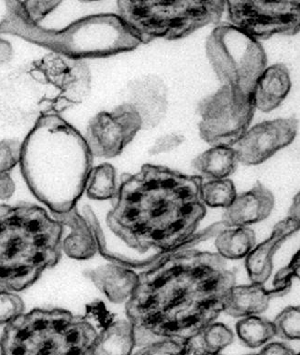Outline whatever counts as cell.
<instances>
[{
    "mask_svg": "<svg viewBox=\"0 0 300 355\" xmlns=\"http://www.w3.org/2000/svg\"><path fill=\"white\" fill-rule=\"evenodd\" d=\"M236 275L217 252L175 250L138 274L125 304L134 355H188L191 340L224 311Z\"/></svg>",
    "mask_w": 300,
    "mask_h": 355,
    "instance_id": "6da1fadb",
    "label": "cell"
},
{
    "mask_svg": "<svg viewBox=\"0 0 300 355\" xmlns=\"http://www.w3.org/2000/svg\"><path fill=\"white\" fill-rule=\"evenodd\" d=\"M203 178L146 164L121 177L107 227L129 248L144 254L181 249L206 214L200 197Z\"/></svg>",
    "mask_w": 300,
    "mask_h": 355,
    "instance_id": "7a4b0ae2",
    "label": "cell"
},
{
    "mask_svg": "<svg viewBox=\"0 0 300 355\" xmlns=\"http://www.w3.org/2000/svg\"><path fill=\"white\" fill-rule=\"evenodd\" d=\"M92 164L84 136L60 115L39 119L21 144L22 175L37 200L53 214L76 207Z\"/></svg>",
    "mask_w": 300,
    "mask_h": 355,
    "instance_id": "3957f363",
    "label": "cell"
},
{
    "mask_svg": "<svg viewBox=\"0 0 300 355\" xmlns=\"http://www.w3.org/2000/svg\"><path fill=\"white\" fill-rule=\"evenodd\" d=\"M90 90L87 62L51 52L0 78V119L12 127L34 125L81 104Z\"/></svg>",
    "mask_w": 300,
    "mask_h": 355,
    "instance_id": "277c9868",
    "label": "cell"
},
{
    "mask_svg": "<svg viewBox=\"0 0 300 355\" xmlns=\"http://www.w3.org/2000/svg\"><path fill=\"white\" fill-rule=\"evenodd\" d=\"M64 229L35 204L0 205V289L24 291L58 265Z\"/></svg>",
    "mask_w": 300,
    "mask_h": 355,
    "instance_id": "5b68a950",
    "label": "cell"
},
{
    "mask_svg": "<svg viewBox=\"0 0 300 355\" xmlns=\"http://www.w3.org/2000/svg\"><path fill=\"white\" fill-rule=\"evenodd\" d=\"M0 28L10 34L67 58H103L131 52L140 46V40L116 14L101 13L84 17L61 30L47 29L25 21L14 11Z\"/></svg>",
    "mask_w": 300,
    "mask_h": 355,
    "instance_id": "8992f818",
    "label": "cell"
},
{
    "mask_svg": "<svg viewBox=\"0 0 300 355\" xmlns=\"http://www.w3.org/2000/svg\"><path fill=\"white\" fill-rule=\"evenodd\" d=\"M98 334L81 315L35 309L5 326L0 355H92Z\"/></svg>",
    "mask_w": 300,
    "mask_h": 355,
    "instance_id": "52a82bcc",
    "label": "cell"
},
{
    "mask_svg": "<svg viewBox=\"0 0 300 355\" xmlns=\"http://www.w3.org/2000/svg\"><path fill=\"white\" fill-rule=\"evenodd\" d=\"M226 8L223 0H120L118 16L140 40L186 38L209 24H219Z\"/></svg>",
    "mask_w": 300,
    "mask_h": 355,
    "instance_id": "ba28073f",
    "label": "cell"
},
{
    "mask_svg": "<svg viewBox=\"0 0 300 355\" xmlns=\"http://www.w3.org/2000/svg\"><path fill=\"white\" fill-rule=\"evenodd\" d=\"M206 53L222 86L253 96L267 64L261 44L231 24H220L206 40Z\"/></svg>",
    "mask_w": 300,
    "mask_h": 355,
    "instance_id": "9c48e42d",
    "label": "cell"
},
{
    "mask_svg": "<svg viewBox=\"0 0 300 355\" xmlns=\"http://www.w3.org/2000/svg\"><path fill=\"white\" fill-rule=\"evenodd\" d=\"M256 110L254 96L222 86L199 105L201 139L212 147L235 146L247 132Z\"/></svg>",
    "mask_w": 300,
    "mask_h": 355,
    "instance_id": "30bf717a",
    "label": "cell"
},
{
    "mask_svg": "<svg viewBox=\"0 0 300 355\" xmlns=\"http://www.w3.org/2000/svg\"><path fill=\"white\" fill-rule=\"evenodd\" d=\"M226 7L231 25L256 41L299 33L300 1L230 0Z\"/></svg>",
    "mask_w": 300,
    "mask_h": 355,
    "instance_id": "8fae6325",
    "label": "cell"
},
{
    "mask_svg": "<svg viewBox=\"0 0 300 355\" xmlns=\"http://www.w3.org/2000/svg\"><path fill=\"white\" fill-rule=\"evenodd\" d=\"M141 130L140 116L124 103L112 112H101L90 119L84 138L93 157L115 158Z\"/></svg>",
    "mask_w": 300,
    "mask_h": 355,
    "instance_id": "7c38bea8",
    "label": "cell"
},
{
    "mask_svg": "<svg viewBox=\"0 0 300 355\" xmlns=\"http://www.w3.org/2000/svg\"><path fill=\"white\" fill-rule=\"evenodd\" d=\"M299 121L295 118L277 119L256 124L248 129L235 144L239 163L258 166L279 150L290 146L296 138Z\"/></svg>",
    "mask_w": 300,
    "mask_h": 355,
    "instance_id": "4fadbf2b",
    "label": "cell"
},
{
    "mask_svg": "<svg viewBox=\"0 0 300 355\" xmlns=\"http://www.w3.org/2000/svg\"><path fill=\"white\" fill-rule=\"evenodd\" d=\"M126 104L140 116L141 129H155L166 117L168 98L165 82L157 76H143L128 84Z\"/></svg>",
    "mask_w": 300,
    "mask_h": 355,
    "instance_id": "5bb4252c",
    "label": "cell"
},
{
    "mask_svg": "<svg viewBox=\"0 0 300 355\" xmlns=\"http://www.w3.org/2000/svg\"><path fill=\"white\" fill-rule=\"evenodd\" d=\"M300 218L288 216L274 225L270 237L256 244L245 257V267L251 283L265 285L274 269V257L288 238L299 231Z\"/></svg>",
    "mask_w": 300,
    "mask_h": 355,
    "instance_id": "9a60e30c",
    "label": "cell"
},
{
    "mask_svg": "<svg viewBox=\"0 0 300 355\" xmlns=\"http://www.w3.org/2000/svg\"><path fill=\"white\" fill-rule=\"evenodd\" d=\"M274 207L273 193L258 181L248 191L236 196L224 209L222 223L228 228L249 227L267 220Z\"/></svg>",
    "mask_w": 300,
    "mask_h": 355,
    "instance_id": "2e32d148",
    "label": "cell"
},
{
    "mask_svg": "<svg viewBox=\"0 0 300 355\" xmlns=\"http://www.w3.org/2000/svg\"><path fill=\"white\" fill-rule=\"evenodd\" d=\"M291 286H277L267 291L261 284L235 285L226 300L223 313L233 318L259 316L267 311L273 298L285 296Z\"/></svg>",
    "mask_w": 300,
    "mask_h": 355,
    "instance_id": "e0dca14e",
    "label": "cell"
},
{
    "mask_svg": "<svg viewBox=\"0 0 300 355\" xmlns=\"http://www.w3.org/2000/svg\"><path fill=\"white\" fill-rule=\"evenodd\" d=\"M85 275L113 304L127 302L138 285L137 272L117 263L87 270Z\"/></svg>",
    "mask_w": 300,
    "mask_h": 355,
    "instance_id": "ac0fdd59",
    "label": "cell"
},
{
    "mask_svg": "<svg viewBox=\"0 0 300 355\" xmlns=\"http://www.w3.org/2000/svg\"><path fill=\"white\" fill-rule=\"evenodd\" d=\"M52 216L64 227L70 228V234L62 241V250L71 259L89 260L98 252V243L94 230L76 207L63 213Z\"/></svg>",
    "mask_w": 300,
    "mask_h": 355,
    "instance_id": "d6986e66",
    "label": "cell"
},
{
    "mask_svg": "<svg viewBox=\"0 0 300 355\" xmlns=\"http://www.w3.org/2000/svg\"><path fill=\"white\" fill-rule=\"evenodd\" d=\"M290 89V70L284 64L265 68L254 90L256 109L265 113L276 110L287 98Z\"/></svg>",
    "mask_w": 300,
    "mask_h": 355,
    "instance_id": "ffe728a7",
    "label": "cell"
},
{
    "mask_svg": "<svg viewBox=\"0 0 300 355\" xmlns=\"http://www.w3.org/2000/svg\"><path fill=\"white\" fill-rule=\"evenodd\" d=\"M135 348L134 326L128 320H112L98 332L92 355H132Z\"/></svg>",
    "mask_w": 300,
    "mask_h": 355,
    "instance_id": "44dd1931",
    "label": "cell"
},
{
    "mask_svg": "<svg viewBox=\"0 0 300 355\" xmlns=\"http://www.w3.org/2000/svg\"><path fill=\"white\" fill-rule=\"evenodd\" d=\"M238 164L236 150L233 147L223 146L212 147L192 162L194 168L211 180L230 177L236 171Z\"/></svg>",
    "mask_w": 300,
    "mask_h": 355,
    "instance_id": "7402d4cb",
    "label": "cell"
},
{
    "mask_svg": "<svg viewBox=\"0 0 300 355\" xmlns=\"http://www.w3.org/2000/svg\"><path fill=\"white\" fill-rule=\"evenodd\" d=\"M256 245V235L250 227H234L223 230L215 240L217 254L223 259H242Z\"/></svg>",
    "mask_w": 300,
    "mask_h": 355,
    "instance_id": "603a6c76",
    "label": "cell"
},
{
    "mask_svg": "<svg viewBox=\"0 0 300 355\" xmlns=\"http://www.w3.org/2000/svg\"><path fill=\"white\" fill-rule=\"evenodd\" d=\"M234 340L233 329L222 322H213L202 329L188 345V355H220Z\"/></svg>",
    "mask_w": 300,
    "mask_h": 355,
    "instance_id": "cb8c5ba5",
    "label": "cell"
},
{
    "mask_svg": "<svg viewBox=\"0 0 300 355\" xmlns=\"http://www.w3.org/2000/svg\"><path fill=\"white\" fill-rule=\"evenodd\" d=\"M236 334L240 342L251 349L262 347L276 337L273 322L261 316L242 318L236 323Z\"/></svg>",
    "mask_w": 300,
    "mask_h": 355,
    "instance_id": "d4e9b609",
    "label": "cell"
},
{
    "mask_svg": "<svg viewBox=\"0 0 300 355\" xmlns=\"http://www.w3.org/2000/svg\"><path fill=\"white\" fill-rule=\"evenodd\" d=\"M21 144L5 139L0 141V200L12 197L16 187L11 171L21 162Z\"/></svg>",
    "mask_w": 300,
    "mask_h": 355,
    "instance_id": "484cf974",
    "label": "cell"
},
{
    "mask_svg": "<svg viewBox=\"0 0 300 355\" xmlns=\"http://www.w3.org/2000/svg\"><path fill=\"white\" fill-rule=\"evenodd\" d=\"M85 191L90 200H114L118 192L114 167L110 164L105 163L92 168L87 178Z\"/></svg>",
    "mask_w": 300,
    "mask_h": 355,
    "instance_id": "4316f807",
    "label": "cell"
},
{
    "mask_svg": "<svg viewBox=\"0 0 300 355\" xmlns=\"http://www.w3.org/2000/svg\"><path fill=\"white\" fill-rule=\"evenodd\" d=\"M237 195L233 181L229 178L209 180L200 187L201 200L204 205L211 207L227 209Z\"/></svg>",
    "mask_w": 300,
    "mask_h": 355,
    "instance_id": "83f0119b",
    "label": "cell"
},
{
    "mask_svg": "<svg viewBox=\"0 0 300 355\" xmlns=\"http://www.w3.org/2000/svg\"><path fill=\"white\" fill-rule=\"evenodd\" d=\"M276 336L287 340H297L300 338V308L290 306L283 309L273 320Z\"/></svg>",
    "mask_w": 300,
    "mask_h": 355,
    "instance_id": "f1b7e54d",
    "label": "cell"
},
{
    "mask_svg": "<svg viewBox=\"0 0 300 355\" xmlns=\"http://www.w3.org/2000/svg\"><path fill=\"white\" fill-rule=\"evenodd\" d=\"M60 4L61 1H11L14 11L25 21L34 24H39Z\"/></svg>",
    "mask_w": 300,
    "mask_h": 355,
    "instance_id": "f546056e",
    "label": "cell"
},
{
    "mask_svg": "<svg viewBox=\"0 0 300 355\" xmlns=\"http://www.w3.org/2000/svg\"><path fill=\"white\" fill-rule=\"evenodd\" d=\"M25 313V304L16 292L0 291V325H8Z\"/></svg>",
    "mask_w": 300,
    "mask_h": 355,
    "instance_id": "4dcf8cb0",
    "label": "cell"
},
{
    "mask_svg": "<svg viewBox=\"0 0 300 355\" xmlns=\"http://www.w3.org/2000/svg\"><path fill=\"white\" fill-rule=\"evenodd\" d=\"M184 141H185V138L183 135H175V133L161 136L155 141L154 146L149 150V153L151 155H157L163 153L171 152L181 146Z\"/></svg>",
    "mask_w": 300,
    "mask_h": 355,
    "instance_id": "1f68e13d",
    "label": "cell"
},
{
    "mask_svg": "<svg viewBox=\"0 0 300 355\" xmlns=\"http://www.w3.org/2000/svg\"><path fill=\"white\" fill-rule=\"evenodd\" d=\"M256 355H299L290 346L284 343H267Z\"/></svg>",
    "mask_w": 300,
    "mask_h": 355,
    "instance_id": "d6a6232c",
    "label": "cell"
},
{
    "mask_svg": "<svg viewBox=\"0 0 300 355\" xmlns=\"http://www.w3.org/2000/svg\"><path fill=\"white\" fill-rule=\"evenodd\" d=\"M12 56V46L10 42L0 38V65L10 61Z\"/></svg>",
    "mask_w": 300,
    "mask_h": 355,
    "instance_id": "836d02e7",
    "label": "cell"
},
{
    "mask_svg": "<svg viewBox=\"0 0 300 355\" xmlns=\"http://www.w3.org/2000/svg\"><path fill=\"white\" fill-rule=\"evenodd\" d=\"M10 12V1H0V28L7 21Z\"/></svg>",
    "mask_w": 300,
    "mask_h": 355,
    "instance_id": "e575fe53",
    "label": "cell"
},
{
    "mask_svg": "<svg viewBox=\"0 0 300 355\" xmlns=\"http://www.w3.org/2000/svg\"><path fill=\"white\" fill-rule=\"evenodd\" d=\"M288 216L299 218V193L294 198L292 205H291L290 212H288Z\"/></svg>",
    "mask_w": 300,
    "mask_h": 355,
    "instance_id": "d590c367",
    "label": "cell"
},
{
    "mask_svg": "<svg viewBox=\"0 0 300 355\" xmlns=\"http://www.w3.org/2000/svg\"></svg>",
    "mask_w": 300,
    "mask_h": 355,
    "instance_id": "8d00e7d4",
    "label": "cell"
}]
</instances>
